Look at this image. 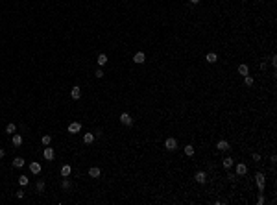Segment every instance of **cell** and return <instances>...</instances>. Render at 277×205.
I'll use <instances>...</instances> for the list:
<instances>
[{"mask_svg":"<svg viewBox=\"0 0 277 205\" xmlns=\"http://www.w3.org/2000/svg\"><path fill=\"white\" fill-rule=\"evenodd\" d=\"M165 148L168 150V152H174V150H177V140L172 139V137H170V139H166V140H165Z\"/></svg>","mask_w":277,"mask_h":205,"instance_id":"6da1fadb","label":"cell"},{"mask_svg":"<svg viewBox=\"0 0 277 205\" xmlns=\"http://www.w3.org/2000/svg\"><path fill=\"white\" fill-rule=\"evenodd\" d=\"M120 122H122L124 126H131L133 124V118H131L130 113H122V115H120Z\"/></svg>","mask_w":277,"mask_h":205,"instance_id":"7a4b0ae2","label":"cell"},{"mask_svg":"<svg viewBox=\"0 0 277 205\" xmlns=\"http://www.w3.org/2000/svg\"><path fill=\"white\" fill-rule=\"evenodd\" d=\"M255 179H257V185H259V190L262 192L264 190V183H266V177H264V174H260V172H259V174L255 176Z\"/></svg>","mask_w":277,"mask_h":205,"instance_id":"3957f363","label":"cell"},{"mask_svg":"<svg viewBox=\"0 0 277 205\" xmlns=\"http://www.w3.org/2000/svg\"><path fill=\"white\" fill-rule=\"evenodd\" d=\"M70 96H72L74 100H80V96H81V89L78 87V85H74V87L70 89Z\"/></svg>","mask_w":277,"mask_h":205,"instance_id":"277c9868","label":"cell"},{"mask_svg":"<svg viewBox=\"0 0 277 205\" xmlns=\"http://www.w3.org/2000/svg\"><path fill=\"white\" fill-rule=\"evenodd\" d=\"M194 179H196L198 183H207V174H205V172H196Z\"/></svg>","mask_w":277,"mask_h":205,"instance_id":"5b68a950","label":"cell"},{"mask_svg":"<svg viewBox=\"0 0 277 205\" xmlns=\"http://www.w3.org/2000/svg\"><path fill=\"white\" fill-rule=\"evenodd\" d=\"M133 61L137 63V65H140V63H144V61H146V56H144V52H137V54L133 56Z\"/></svg>","mask_w":277,"mask_h":205,"instance_id":"8992f818","label":"cell"},{"mask_svg":"<svg viewBox=\"0 0 277 205\" xmlns=\"http://www.w3.org/2000/svg\"><path fill=\"white\" fill-rule=\"evenodd\" d=\"M43 155H45L46 161H52V159H54V150L48 148V146H45V152H43Z\"/></svg>","mask_w":277,"mask_h":205,"instance_id":"52a82bcc","label":"cell"},{"mask_svg":"<svg viewBox=\"0 0 277 205\" xmlns=\"http://www.w3.org/2000/svg\"><path fill=\"white\" fill-rule=\"evenodd\" d=\"M94 139H96L94 133H85V135H83V142L85 144H92V142H94Z\"/></svg>","mask_w":277,"mask_h":205,"instance_id":"ba28073f","label":"cell"},{"mask_svg":"<svg viewBox=\"0 0 277 205\" xmlns=\"http://www.w3.org/2000/svg\"><path fill=\"white\" fill-rule=\"evenodd\" d=\"M81 129V124L80 122H72V124L68 126V133H78Z\"/></svg>","mask_w":277,"mask_h":205,"instance_id":"9c48e42d","label":"cell"},{"mask_svg":"<svg viewBox=\"0 0 277 205\" xmlns=\"http://www.w3.org/2000/svg\"><path fill=\"white\" fill-rule=\"evenodd\" d=\"M216 148L220 150V152H227V150H229V142H227V140H218Z\"/></svg>","mask_w":277,"mask_h":205,"instance_id":"30bf717a","label":"cell"},{"mask_svg":"<svg viewBox=\"0 0 277 205\" xmlns=\"http://www.w3.org/2000/svg\"><path fill=\"white\" fill-rule=\"evenodd\" d=\"M246 172H248V166H246L244 163H236V174H238V176H244Z\"/></svg>","mask_w":277,"mask_h":205,"instance_id":"8fae6325","label":"cell"},{"mask_svg":"<svg viewBox=\"0 0 277 205\" xmlns=\"http://www.w3.org/2000/svg\"><path fill=\"white\" fill-rule=\"evenodd\" d=\"M11 142H13V146H21V144H22V137L19 135V133H13V137H11Z\"/></svg>","mask_w":277,"mask_h":205,"instance_id":"7c38bea8","label":"cell"},{"mask_svg":"<svg viewBox=\"0 0 277 205\" xmlns=\"http://www.w3.org/2000/svg\"><path fill=\"white\" fill-rule=\"evenodd\" d=\"M70 172H72V168H70L68 164H63V166H61V176H63V177H68Z\"/></svg>","mask_w":277,"mask_h":205,"instance_id":"4fadbf2b","label":"cell"},{"mask_svg":"<svg viewBox=\"0 0 277 205\" xmlns=\"http://www.w3.org/2000/svg\"><path fill=\"white\" fill-rule=\"evenodd\" d=\"M13 166L15 168H22V166H24V159H22V157H15V159H13Z\"/></svg>","mask_w":277,"mask_h":205,"instance_id":"5bb4252c","label":"cell"},{"mask_svg":"<svg viewBox=\"0 0 277 205\" xmlns=\"http://www.w3.org/2000/svg\"><path fill=\"white\" fill-rule=\"evenodd\" d=\"M30 170H32V174H39V172H41V164L39 163H30Z\"/></svg>","mask_w":277,"mask_h":205,"instance_id":"9a60e30c","label":"cell"},{"mask_svg":"<svg viewBox=\"0 0 277 205\" xmlns=\"http://www.w3.org/2000/svg\"><path fill=\"white\" fill-rule=\"evenodd\" d=\"M89 176L91 177H100V168H96V166L89 168Z\"/></svg>","mask_w":277,"mask_h":205,"instance_id":"2e32d148","label":"cell"},{"mask_svg":"<svg viewBox=\"0 0 277 205\" xmlns=\"http://www.w3.org/2000/svg\"><path fill=\"white\" fill-rule=\"evenodd\" d=\"M222 163H224V168H231L233 164H235V161H233L231 157H225V159L222 161Z\"/></svg>","mask_w":277,"mask_h":205,"instance_id":"e0dca14e","label":"cell"},{"mask_svg":"<svg viewBox=\"0 0 277 205\" xmlns=\"http://www.w3.org/2000/svg\"><path fill=\"white\" fill-rule=\"evenodd\" d=\"M96 61H98V65H100V67H104L105 63H107V56H105V54H100Z\"/></svg>","mask_w":277,"mask_h":205,"instance_id":"ac0fdd59","label":"cell"},{"mask_svg":"<svg viewBox=\"0 0 277 205\" xmlns=\"http://www.w3.org/2000/svg\"><path fill=\"white\" fill-rule=\"evenodd\" d=\"M238 74H242V76H248V74H249L248 65H240V67H238Z\"/></svg>","mask_w":277,"mask_h":205,"instance_id":"d6986e66","label":"cell"},{"mask_svg":"<svg viewBox=\"0 0 277 205\" xmlns=\"http://www.w3.org/2000/svg\"><path fill=\"white\" fill-rule=\"evenodd\" d=\"M41 142H43V146H48V144L52 142V137H50V135H43L41 137Z\"/></svg>","mask_w":277,"mask_h":205,"instance_id":"ffe728a7","label":"cell"},{"mask_svg":"<svg viewBox=\"0 0 277 205\" xmlns=\"http://www.w3.org/2000/svg\"><path fill=\"white\" fill-rule=\"evenodd\" d=\"M28 183H30L28 176H21V177H19V185H21V187H26Z\"/></svg>","mask_w":277,"mask_h":205,"instance_id":"44dd1931","label":"cell"},{"mask_svg":"<svg viewBox=\"0 0 277 205\" xmlns=\"http://www.w3.org/2000/svg\"><path fill=\"white\" fill-rule=\"evenodd\" d=\"M205 59H207V63H216V59H218V57H216V54H214V52H209Z\"/></svg>","mask_w":277,"mask_h":205,"instance_id":"7402d4cb","label":"cell"},{"mask_svg":"<svg viewBox=\"0 0 277 205\" xmlns=\"http://www.w3.org/2000/svg\"><path fill=\"white\" fill-rule=\"evenodd\" d=\"M185 155H189V157H192V155H194V148H192V144H187V146H185Z\"/></svg>","mask_w":277,"mask_h":205,"instance_id":"603a6c76","label":"cell"},{"mask_svg":"<svg viewBox=\"0 0 277 205\" xmlns=\"http://www.w3.org/2000/svg\"><path fill=\"white\" fill-rule=\"evenodd\" d=\"M15 131H17V126H15V124H7L6 126V133H11V135H13Z\"/></svg>","mask_w":277,"mask_h":205,"instance_id":"cb8c5ba5","label":"cell"},{"mask_svg":"<svg viewBox=\"0 0 277 205\" xmlns=\"http://www.w3.org/2000/svg\"><path fill=\"white\" fill-rule=\"evenodd\" d=\"M244 81H246V85H253V81H255V80H253V76H249V74H248V76H244Z\"/></svg>","mask_w":277,"mask_h":205,"instance_id":"d4e9b609","label":"cell"},{"mask_svg":"<svg viewBox=\"0 0 277 205\" xmlns=\"http://www.w3.org/2000/svg\"><path fill=\"white\" fill-rule=\"evenodd\" d=\"M43 188H45V181L39 179V181H37V190H43Z\"/></svg>","mask_w":277,"mask_h":205,"instance_id":"484cf974","label":"cell"},{"mask_svg":"<svg viewBox=\"0 0 277 205\" xmlns=\"http://www.w3.org/2000/svg\"><path fill=\"white\" fill-rule=\"evenodd\" d=\"M61 185H63V188H70V181L68 179H63V183H61Z\"/></svg>","mask_w":277,"mask_h":205,"instance_id":"4316f807","label":"cell"},{"mask_svg":"<svg viewBox=\"0 0 277 205\" xmlns=\"http://www.w3.org/2000/svg\"><path fill=\"white\" fill-rule=\"evenodd\" d=\"M94 74H96V78H104V70H102V69H98Z\"/></svg>","mask_w":277,"mask_h":205,"instance_id":"83f0119b","label":"cell"},{"mask_svg":"<svg viewBox=\"0 0 277 205\" xmlns=\"http://www.w3.org/2000/svg\"><path fill=\"white\" fill-rule=\"evenodd\" d=\"M251 157H253V161H259V159H260V155H259V153H253Z\"/></svg>","mask_w":277,"mask_h":205,"instance_id":"f1b7e54d","label":"cell"},{"mask_svg":"<svg viewBox=\"0 0 277 205\" xmlns=\"http://www.w3.org/2000/svg\"><path fill=\"white\" fill-rule=\"evenodd\" d=\"M272 65H274V67H277V57H275V56L272 57Z\"/></svg>","mask_w":277,"mask_h":205,"instance_id":"f546056e","label":"cell"},{"mask_svg":"<svg viewBox=\"0 0 277 205\" xmlns=\"http://www.w3.org/2000/svg\"><path fill=\"white\" fill-rule=\"evenodd\" d=\"M4 155H6V152H4V150H0V159H2Z\"/></svg>","mask_w":277,"mask_h":205,"instance_id":"4dcf8cb0","label":"cell"},{"mask_svg":"<svg viewBox=\"0 0 277 205\" xmlns=\"http://www.w3.org/2000/svg\"><path fill=\"white\" fill-rule=\"evenodd\" d=\"M190 2H192V4H198V2H200V0H190Z\"/></svg>","mask_w":277,"mask_h":205,"instance_id":"1f68e13d","label":"cell"}]
</instances>
